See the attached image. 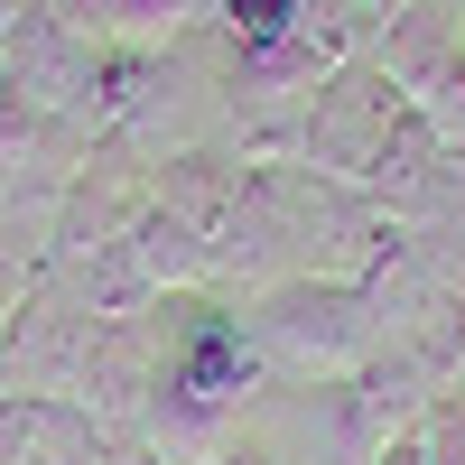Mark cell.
Segmentation results:
<instances>
[{"mask_svg": "<svg viewBox=\"0 0 465 465\" xmlns=\"http://www.w3.org/2000/svg\"><path fill=\"white\" fill-rule=\"evenodd\" d=\"M456 19H465V0H456Z\"/></svg>", "mask_w": 465, "mask_h": 465, "instance_id": "cell-18", "label": "cell"}, {"mask_svg": "<svg viewBox=\"0 0 465 465\" xmlns=\"http://www.w3.org/2000/svg\"><path fill=\"white\" fill-rule=\"evenodd\" d=\"M0 74H10L37 112H56V122L84 131V122H94V84H103V47H94V37H74L56 10H37V0H28L19 28L0 37ZM84 140H94V131H84Z\"/></svg>", "mask_w": 465, "mask_h": 465, "instance_id": "cell-7", "label": "cell"}, {"mask_svg": "<svg viewBox=\"0 0 465 465\" xmlns=\"http://www.w3.org/2000/svg\"><path fill=\"white\" fill-rule=\"evenodd\" d=\"M410 122V94L381 74L372 56L335 65L317 94H307V131H298V168H317L335 186H372V159L391 149V131Z\"/></svg>", "mask_w": 465, "mask_h": 465, "instance_id": "cell-2", "label": "cell"}, {"mask_svg": "<svg viewBox=\"0 0 465 465\" xmlns=\"http://www.w3.org/2000/svg\"><path fill=\"white\" fill-rule=\"evenodd\" d=\"M363 56L410 94V112L447 149H465V19H456V0H410V10H391Z\"/></svg>", "mask_w": 465, "mask_h": 465, "instance_id": "cell-3", "label": "cell"}, {"mask_svg": "<svg viewBox=\"0 0 465 465\" xmlns=\"http://www.w3.org/2000/svg\"><path fill=\"white\" fill-rule=\"evenodd\" d=\"M410 447H419V465H465V391H456V381H447L429 410H419Z\"/></svg>", "mask_w": 465, "mask_h": 465, "instance_id": "cell-11", "label": "cell"}, {"mask_svg": "<svg viewBox=\"0 0 465 465\" xmlns=\"http://www.w3.org/2000/svg\"><path fill=\"white\" fill-rule=\"evenodd\" d=\"M456 391H465V363H456Z\"/></svg>", "mask_w": 465, "mask_h": 465, "instance_id": "cell-17", "label": "cell"}, {"mask_svg": "<svg viewBox=\"0 0 465 465\" xmlns=\"http://www.w3.org/2000/svg\"><path fill=\"white\" fill-rule=\"evenodd\" d=\"M19 10H28V0H0V37H10V28H19Z\"/></svg>", "mask_w": 465, "mask_h": 465, "instance_id": "cell-15", "label": "cell"}, {"mask_svg": "<svg viewBox=\"0 0 465 465\" xmlns=\"http://www.w3.org/2000/svg\"><path fill=\"white\" fill-rule=\"evenodd\" d=\"M214 465H280V447H261V438H242L232 456H214Z\"/></svg>", "mask_w": 465, "mask_h": 465, "instance_id": "cell-13", "label": "cell"}, {"mask_svg": "<svg viewBox=\"0 0 465 465\" xmlns=\"http://www.w3.org/2000/svg\"><path fill=\"white\" fill-rule=\"evenodd\" d=\"M0 465H122V438L74 401L10 391L0 401Z\"/></svg>", "mask_w": 465, "mask_h": 465, "instance_id": "cell-9", "label": "cell"}, {"mask_svg": "<svg viewBox=\"0 0 465 465\" xmlns=\"http://www.w3.org/2000/svg\"><path fill=\"white\" fill-rule=\"evenodd\" d=\"M37 270H47V261H37L28 242H10V232H0V335H10V317H19V298H28Z\"/></svg>", "mask_w": 465, "mask_h": 465, "instance_id": "cell-12", "label": "cell"}, {"mask_svg": "<svg viewBox=\"0 0 465 465\" xmlns=\"http://www.w3.org/2000/svg\"><path fill=\"white\" fill-rule=\"evenodd\" d=\"M289 205H298V270H307V280H354L363 289L372 270H381V252L410 232L381 196L335 186L317 168H289Z\"/></svg>", "mask_w": 465, "mask_h": 465, "instance_id": "cell-5", "label": "cell"}, {"mask_svg": "<svg viewBox=\"0 0 465 465\" xmlns=\"http://www.w3.org/2000/svg\"><path fill=\"white\" fill-rule=\"evenodd\" d=\"M242 326H252V354L270 372V391H326V381H354L381 354V326L354 280H280L242 298Z\"/></svg>", "mask_w": 465, "mask_h": 465, "instance_id": "cell-1", "label": "cell"}, {"mask_svg": "<svg viewBox=\"0 0 465 465\" xmlns=\"http://www.w3.org/2000/svg\"><path fill=\"white\" fill-rule=\"evenodd\" d=\"M159 372H168V335H159V307L149 317H103L94 326V354L84 372H74V410H94L112 438H140V419H149V391H159Z\"/></svg>", "mask_w": 465, "mask_h": 465, "instance_id": "cell-8", "label": "cell"}, {"mask_svg": "<svg viewBox=\"0 0 465 465\" xmlns=\"http://www.w3.org/2000/svg\"><path fill=\"white\" fill-rule=\"evenodd\" d=\"M94 326H103L94 307L74 298L56 270H37L28 298H19V317H10V335H0V363H10L19 391L74 401V372H84V354H94Z\"/></svg>", "mask_w": 465, "mask_h": 465, "instance_id": "cell-6", "label": "cell"}, {"mask_svg": "<svg viewBox=\"0 0 465 465\" xmlns=\"http://www.w3.org/2000/svg\"><path fill=\"white\" fill-rule=\"evenodd\" d=\"M159 335H168V381H186V391H205L223 410H252L270 391V372L252 354V326H242V298L177 289V298H159Z\"/></svg>", "mask_w": 465, "mask_h": 465, "instance_id": "cell-4", "label": "cell"}, {"mask_svg": "<svg viewBox=\"0 0 465 465\" xmlns=\"http://www.w3.org/2000/svg\"><path fill=\"white\" fill-rule=\"evenodd\" d=\"M381 465H419V447H410V438H401V447H381Z\"/></svg>", "mask_w": 465, "mask_h": 465, "instance_id": "cell-14", "label": "cell"}, {"mask_svg": "<svg viewBox=\"0 0 465 465\" xmlns=\"http://www.w3.org/2000/svg\"><path fill=\"white\" fill-rule=\"evenodd\" d=\"M205 28L223 37V47H289L298 37V0H205Z\"/></svg>", "mask_w": 465, "mask_h": 465, "instance_id": "cell-10", "label": "cell"}, {"mask_svg": "<svg viewBox=\"0 0 465 465\" xmlns=\"http://www.w3.org/2000/svg\"><path fill=\"white\" fill-rule=\"evenodd\" d=\"M122 465H159V456H149V447H122Z\"/></svg>", "mask_w": 465, "mask_h": 465, "instance_id": "cell-16", "label": "cell"}]
</instances>
